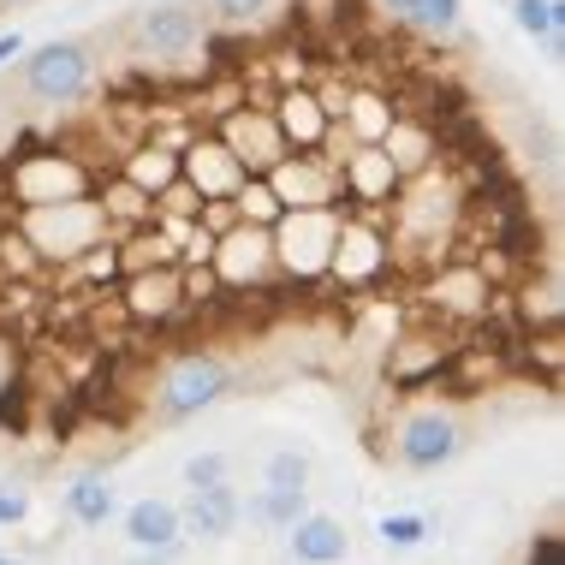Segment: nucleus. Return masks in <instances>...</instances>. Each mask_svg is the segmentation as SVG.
I'll return each mask as SVG.
<instances>
[{"label":"nucleus","instance_id":"f257e3e1","mask_svg":"<svg viewBox=\"0 0 565 565\" xmlns=\"http://www.w3.org/2000/svg\"><path fill=\"white\" fill-rule=\"evenodd\" d=\"M345 203H316V209H280V221L268 226L274 238V268L298 274V280H316L333 263V238H340Z\"/></svg>","mask_w":565,"mask_h":565},{"label":"nucleus","instance_id":"f03ea898","mask_svg":"<svg viewBox=\"0 0 565 565\" xmlns=\"http://www.w3.org/2000/svg\"><path fill=\"white\" fill-rule=\"evenodd\" d=\"M19 84L30 102H42V108H72V102L89 96V84H96V54L84 49V42H42V49L19 54Z\"/></svg>","mask_w":565,"mask_h":565},{"label":"nucleus","instance_id":"7ed1b4c3","mask_svg":"<svg viewBox=\"0 0 565 565\" xmlns=\"http://www.w3.org/2000/svg\"><path fill=\"white\" fill-rule=\"evenodd\" d=\"M233 387V363L215 358V351H185L173 358L156 381V411L161 423H185V417H203L215 399H226Z\"/></svg>","mask_w":565,"mask_h":565},{"label":"nucleus","instance_id":"20e7f679","mask_svg":"<svg viewBox=\"0 0 565 565\" xmlns=\"http://www.w3.org/2000/svg\"><path fill=\"white\" fill-rule=\"evenodd\" d=\"M458 452H465V423L440 399L411 405L399 417V429H393V458H399V470H411V477H429V470L452 465Z\"/></svg>","mask_w":565,"mask_h":565},{"label":"nucleus","instance_id":"39448f33","mask_svg":"<svg viewBox=\"0 0 565 565\" xmlns=\"http://www.w3.org/2000/svg\"><path fill=\"white\" fill-rule=\"evenodd\" d=\"M268 191L280 196L286 209H316V203H340V167L322 161L316 149H286L280 161L268 167Z\"/></svg>","mask_w":565,"mask_h":565},{"label":"nucleus","instance_id":"423d86ee","mask_svg":"<svg viewBox=\"0 0 565 565\" xmlns=\"http://www.w3.org/2000/svg\"><path fill=\"white\" fill-rule=\"evenodd\" d=\"M209 263H215V274H221L226 286L263 280V274L274 268V238H268V226H263V221H238V226H226V233H215Z\"/></svg>","mask_w":565,"mask_h":565},{"label":"nucleus","instance_id":"0eeeda50","mask_svg":"<svg viewBox=\"0 0 565 565\" xmlns=\"http://www.w3.org/2000/svg\"><path fill=\"white\" fill-rule=\"evenodd\" d=\"M221 143L233 149V161L244 167V173H268L274 161L286 156V137L280 126H274L268 108H238L221 119Z\"/></svg>","mask_w":565,"mask_h":565},{"label":"nucleus","instance_id":"6e6552de","mask_svg":"<svg viewBox=\"0 0 565 565\" xmlns=\"http://www.w3.org/2000/svg\"><path fill=\"white\" fill-rule=\"evenodd\" d=\"M238 500H244V494L233 488V477H221V482H196V488H185V500H179V518H185L191 536L226 542V536H233V530L244 524Z\"/></svg>","mask_w":565,"mask_h":565},{"label":"nucleus","instance_id":"1a4fd4ad","mask_svg":"<svg viewBox=\"0 0 565 565\" xmlns=\"http://www.w3.org/2000/svg\"><path fill=\"white\" fill-rule=\"evenodd\" d=\"M137 42H143L156 60H179L203 42V19L185 7V0H161V7L137 12Z\"/></svg>","mask_w":565,"mask_h":565},{"label":"nucleus","instance_id":"9d476101","mask_svg":"<svg viewBox=\"0 0 565 565\" xmlns=\"http://www.w3.org/2000/svg\"><path fill=\"white\" fill-rule=\"evenodd\" d=\"M340 196H351V203H363V209L393 203V196H399V161L381 143H358L340 167Z\"/></svg>","mask_w":565,"mask_h":565},{"label":"nucleus","instance_id":"9b49d317","mask_svg":"<svg viewBox=\"0 0 565 565\" xmlns=\"http://www.w3.org/2000/svg\"><path fill=\"white\" fill-rule=\"evenodd\" d=\"M126 542L137 554H156V559H173L179 542H185V518H179V500H131L126 507Z\"/></svg>","mask_w":565,"mask_h":565},{"label":"nucleus","instance_id":"f8f14e48","mask_svg":"<svg viewBox=\"0 0 565 565\" xmlns=\"http://www.w3.org/2000/svg\"><path fill=\"white\" fill-rule=\"evenodd\" d=\"M179 173L196 185L203 203H226L238 185H244V167L233 161V149L221 143V137H203V143H191L185 156H179Z\"/></svg>","mask_w":565,"mask_h":565},{"label":"nucleus","instance_id":"ddd939ff","mask_svg":"<svg viewBox=\"0 0 565 565\" xmlns=\"http://www.w3.org/2000/svg\"><path fill=\"white\" fill-rule=\"evenodd\" d=\"M280 536H286V559H298V565H340V559L351 554L345 524H340V518H328V512L292 518Z\"/></svg>","mask_w":565,"mask_h":565},{"label":"nucleus","instance_id":"4468645a","mask_svg":"<svg viewBox=\"0 0 565 565\" xmlns=\"http://www.w3.org/2000/svg\"><path fill=\"white\" fill-rule=\"evenodd\" d=\"M274 126H280L286 149H322L333 131V114L316 89H280V108H268Z\"/></svg>","mask_w":565,"mask_h":565},{"label":"nucleus","instance_id":"2eb2a0df","mask_svg":"<svg viewBox=\"0 0 565 565\" xmlns=\"http://www.w3.org/2000/svg\"><path fill=\"white\" fill-rule=\"evenodd\" d=\"M179 298H185V280H179L173 263H161L156 274H131V286H126V310L137 322H167L179 310Z\"/></svg>","mask_w":565,"mask_h":565},{"label":"nucleus","instance_id":"dca6fc26","mask_svg":"<svg viewBox=\"0 0 565 565\" xmlns=\"http://www.w3.org/2000/svg\"><path fill=\"white\" fill-rule=\"evenodd\" d=\"M238 512L250 518L256 530H274V536H280V530L292 524V518L310 512V488H280V482H263L250 500H238Z\"/></svg>","mask_w":565,"mask_h":565},{"label":"nucleus","instance_id":"f3484780","mask_svg":"<svg viewBox=\"0 0 565 565\" xmlns=\"http://www.w3.org/2000/svg\"><path fill=\"white\" fill-rule=\"evenodd\" d=\"M333 274L345 280H363V274L387 268V250H381V233H370L363 221H340V238H333Z\"/></svg>","mask_w":565,"mask_h":565},{"label":"nucleus","instance_id":"a211bd4d","mask_svg":"<svg viewBox=\"0 0 565 565\" xmlns=\"http://www.w3.org/2000/svg\"><path fill=\"white\" fill-rule=\"evenodd\" d=\"M114 507H119V494H114V482L102 477V470H89V477H78L66 488V518L84 524V530H102L114 518Z\"/></svg>","mask_w":565,"mask_h":565},{"label":"nucleus","instance_id":"6ab92c4d","mask_svg":"<svg viewBox=\"0 0 565 565\" xmlns=\"http://www.w3.org/2000/svg\"><path fill=\"white\" fill-rule=\"evenodd\" d=\"M340 119L351 126V137H358V143H381V137H387V126H393V108H387L381 96H345Z\"/></svg>","mask_w":565,"mask_h":565},{"label":"nucleus","instance_id":"aec40b11","mask_svg":"<svg viewBox=\"0 0 565 565\" xmlns=\"http://www.w3.org/2000/svg\"><path fill=\"white\" fill-rule=\"evenodd\" d=\"M126 179L137 191L156 196L161 185H173V179H179V156H167V149H137V156L126 161Z\"/></svg>","mask_w":565,"mask_h":565},{"label":"nucleus","instance_id":"412c9836","mask_svg":"<svg viewBox=\"0 0 565 565\" xmlns=\"http://www.w3.org/2000/svg\"><path fill=\"white\" fill-rule=\"evenodd\" d=\"M458 19H465V0H411L405 7V24L423 36H452Z\"/></svg>","mask_w":565,"mask_h":565},{"label":"nucleus","instance_id":"4be33fe9","mask_svg":"<svg viewBox=\"0 0 565 565\" xmlns=\"http://www.w3.org/2000/svg\"><path fill=\"white\" fill-rule=\"evenodd\" d=\"M512 24L530 42L554 36V30H565V0H512Z\"/></svg>","mask_w":565,"mask_h":565},{"label":"nucleus","instance_id":"5701e85b","mask_svg":"<svg viewBox=\"0 0 565 565\" xmlns=\"http://www.w3.org/2000/svg\"><path fill=\"white\" fill-rule=\"evenodd\" d=\"M375 536H381V547H393V554H411V547L429 542V518L423 512H387L375 524Z\"/></svg>","mask_w":565,"mask_h":565},{"label":"nucleus","instance_id":"b1692460","mask_svg":"<svg viewBox=\"0 0 565 565\" xmlns=\"http://www.w3.org/2000/svg\"><path fill=\"white\" fill-rule=\"evenodd\" d=\"M263 482H280V488H310V458L298 447H280L263 458Z\"/></svg>","mask_w":565,"mask_h":565},{"label":"nucleus","instance_id":"393cba45","mask_svg":"<svg viewBox=\"0 0 565 565\" xmlns=\"http://www.w3.org/2000/svg\"><path fill=\"white\" fill-rule=\"evenodd\" d=\"M209 12H215L221 24H233V30H244V24H256L263 12L274 7V0H203Z\"/></svg>","mask_w":565,"mask_h":565},{"label":"nucleus","instance_id":"a878e982","mask_svg":"<svg viewBox=\"0 0 565 565\" xmlns=\"http://www.w3.org/2000/svg\"><path fill=\"white\" fill-rule=\"evenodd\" d=\"M221 477H233V458H226V452H196V458H185V488L221 482Z\"/></svg>","mask_w":565,"mask_h":565},{"label":"nucleus","instance_id":"bb28decb","mask_svg":"<svg viewBox=\"0 0 565 565\" xmlns=\"http://www.w3.org/2000/svg\"><path fill=\"white\" fill-rule=\"evenodd\" d=\"M24 518H30V494H24V488H12V482H0V530L24 524Z\"/></svg>","mask_w":565,"mask_h":565},{"label":"nucleus","instance_id":"cd10ccee","mask_svg":"<svg viewBox=\"0 0 565 565\" xmlns=\"http://www.w3.org/2000/svg\"><path fill=\"white\" fill-rule=\"evenodd\" d=\"M524 559H530V565H554V559H559V536H554V530H542V542H530Z\"/></svg>","mask_w":565,"mask_h":565},{"label":"nucleus","instance_id":"c85d7f7f","mask_svg":"<svg viewBox=\"0 0 565 565\" xmlns=\"http://www.w3.org/2000/svg\"><path fill=\"white\" fill-rule=\"evenodd\" d=\"M19 54H24V36L19 30H0V66H12Z\"/></svg>","mask_w":565,"mask_h":565},{"label":"nucleus","instance_id":"c756f323","mask_svg":"<svg viewBox=\"0 0 565 565\" xmlns=\"http://www.w3.org/2000/svg\"><path fill=\"white\" fill-rule=\"evenodd\" d=\"M375 7H381V12H393V19L405 24V7H411V0H375Z\"/></svg>","mask_w":565,"mask_h":565}]
</instances>
